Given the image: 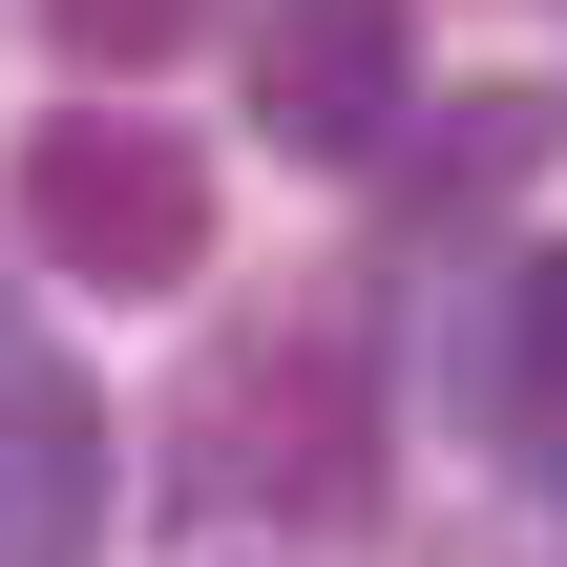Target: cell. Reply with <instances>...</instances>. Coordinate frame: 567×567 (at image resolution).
Returning a JSON list of instances; mask_svg holds the SVG:
<instances>
[{
  "label": "cell",
  "mask_w": 567,
  "mask_h": 567,
  "mask_svg": "<svg viewBox=\"0 0 567 567\" xmlns=\"http://www.w3.org/2000/svg\"><path fill=\"white\" fill-rule=\"evenodd\" d=\"M189 442H274L252 484L358 505V463H379V421H358V316H274V337H231V358L189 379Z\"/></svg>",
  "instance_id": "2"
},
{
  "label": "cell",
  "mask_w": 567,
  "mask_h": 567,
  "mask_svg": "<svg viewBox=\"0 0 567 567\" xmlns=\"http://www.w3.org/2000/svg\"><path fill=\"white\" fill-rule=\"evenodd\" d=\"M547 84H484V105H442V147H421V231H442V210H505V189H526V168H547Z\"/></svg>",
  "instance_id": "4"
},
{
  "label": "cell",
  "mask_w": 567,
  "mask_h": 567,
  "mask_svg": "<svg viewBox=\"0 0 567 567\" xmlns=\"http://www.w3.org/2000/svg\"><path fill=\"white\" fill-rule=\"evenodd\" d=\"M21 252L63 295H189L210 274V147L189 126H126V105L42 126L21 147Z\"/></svg>",
  "instance_id": "1"
},
{
  "label": "cell",
  "mask_w": 567,
  "mask_h": 567,
  "mask_svg": "<svg viewBox=\"0 0 567 567\" xmlns=\"http://www.w3.org/2000/svg\"><path fill=\"white\" fill-rule=\"evenodd\" d=\"M505 421H526V442H567V252L505 295Z\"/></svg>",
  "instance_id": "6"
},
{
  "label": "cell",
  "mask_w": 567,
  "mask_h": 567,
  "mask_svg": "<svg viewBox=\"0 0 567 567\" xmlns=\"http://www.w3.org/2000/svg\"><path fill=\"white\" fill-rule=\"evenodd\" d=\"M400 84H421V21H400V0H274V21H252V126H274L295 168H358L379 126H421Z\"/></svg>",
  "instance_id": "3"
},
{
  "label": "cell",
  "mask_w": 567,
  "mask_h": 567,
  "mask_svg": "<svg viewBox=\"0 0 567 567\" xmlns=\"http://www.w3.org/2000/svg\"><path fill=\"white\" fill-rule=\"evenodd\" d=\"M42 42H63L84 84H147L168 42H210V0H42Z\"/></svg>",
  "instance_id": "5"
},
{
  "label": "cell",
  "mask_w": 567,
  "mask_h": 567,
  "mask_svg": "<svg viewBox=\"0 0 567 567\" xmlns=\"http://www.w3.org/2000/svg\"><path fill=\"white\" fill-rule=\"evenodd\" d=\"M0 567H21V526H0Z\"/></svg>",
  "instance_id": "7"
}]
</instances>
